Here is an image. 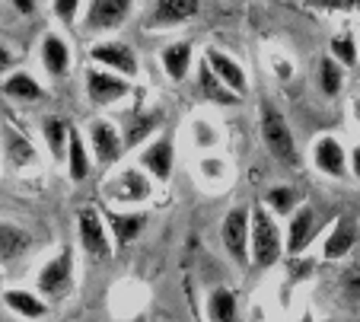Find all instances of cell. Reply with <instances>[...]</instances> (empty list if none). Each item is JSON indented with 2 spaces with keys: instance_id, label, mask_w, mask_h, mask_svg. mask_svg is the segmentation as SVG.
I'll return each mask as SVG.
<instances>
[{
  "instance_id": "34",
  "label": "cell",
  "mask_w": 360,
  "mask_h": 322,
  "mask_svg": "<svg viewBox=\"0 0 360 322\" xmlns=\"http://www.w3.org/2000/svg\"><path fill=\"white\" fill-rule=\"evenodd\" d=\"M80 7H83V0H51V13H55V20L64 22V26H74Z\"/></svg>"
},
{
  "instance_id": "31",
  "label": "cell",
  "mask_w": 360,
  "mask_h": 322,
  "mask_svg": "<svg viewBox=\"0 0 360 322\" xmlns=\"http://www.w3.org/2000/svg\"><path fill=\"white\" fill-rule=\"evenodd\" d=\"M328 55L341 64V67H354L360 61V41H354L351 35H335L332 45H328Z\"/></svg>"
},
{
  "instance_id": "8",
  "label": "cell",
  "mask_w": 360,
  "mask_h": 322,
  "mask_svg": "<svg viewBox=\"0 0 360 322\" xmlns=\"http://www.w3.org/2000/svg\"><path fill=\"white\" fill-rule=\"evenodd\" d=\"M134 0H86V16H83V32L86 35H109L128 22Z\"/></svg>"
},
{
  "instance_id": "1",
  "label": "cell",
  "mask_w": 360,
  "mask_h": 322,
  "mask_svg": "<svg viewBox=\"0 0 360 322\" xmlns=\"http://www.w3.org/2000/svg\"><path fill=\"white\" fill-rule=\"evenodd\" d=\"M287 252V236L281 230L278 217L265 205L252 207V265L271 268Z\"/></svg>"
},
{
  "instance_id": "20",
  "label": "cell",
  "mask_w": 360,
  "mask_h": 322,
  "mask_svg": "<svg viewBox=\"0 0 360 322\" xmlns=\"http://www.w3.org/2000/svg\"><path fill=\"white\" fill-rule=\"evenodd\" d=\"M160 118L163 112H137L134 118L122 124V137H124V150H137V147H147L153 137H157V128H160Z\"/></svg>"
},
{
  "instance_id": "2",
  "label": "cell",
  "mask_w": 360,
  "mask_h": 322,
  "mask_svg": "<svg viewBox=\"0 0 360 322\" xmlns=\"http://www.w3.org/2000/svg\"><path fill=\"white\" fill-rule=\"evenodd\" d=\"M259 134H262V144L268 147L274 160L287 166H297L300 163V150H297V141H293V131L287 124L284 112L271 103H262L259 105Z\"/></svg>"
},
{
  "instance_id": "38",
  "label": "cell",
  "mask_w": 360,
  "mask_h": 322,
  "mask_svg": "<svg viewBox=\"0 0 360 322\" xmlns=\"http://www.w3.org/2000/svg\"><path fill=\"white\" fill-rule=\"evenodd\" d=\"M7 4L16 10V13L29 16V13H35V4H39V0H7Z\"/></svg>"
},
{
  "instance_id": "5",
  "label": "cell",
  "mask_w": 360,
  "mask_h": 322,
  "mask_svg": "<svg viewBox=\"0 0 360 322\" xmlns=\"http://www.w3.org/2000/svg\"><path fill=\"white\" fill-rule=\"evenodd\" d=\"M35 288L45 300H64L74 290V249L64 246L55 259H48L35 278Z\"/></svg>"
},
{
  "instance_id": "15",
  "label": "cell",
  "mask_w": 360,
  "mask_h": 322,
  "mask_svg": "<svg viewBox=\"0 0 360 322\" xmlns=\"http://www.w3.org/2000/svg\"><path fill=\"white\" fill-rule=\"evenodd\" d=\"M316 233H319V214H316L313 205H300L297 211H293V217L287 220V252L290 255H300L306 252V246L316 240Z\"/></svg>"
},
{
  "instance_id": "29",
  "label": "cell",
  "mask_w": 360,
  "mask_h": 322,
  "mask_svg": "<svg viewBox=\"0 0 360 322\" xmlns=\"http://www.w3.org/2000/svg\"><path fill=\"white\" fill-rule=\"evenodd\" d=\"M265 207L274 214V217H287V220H290V217H293V211L300 207V195H297V188H290V186H274V188H268V195H265Z\"/></svg>"
},
{
  "instance_id": "11",
  "label": "cell",
  "mask_w": 360,
  "mask_h": 322,
  "mask_svg": "<svg viewBox=\"0 0 360 322\" xmlns=\"http://www.w3.org/2000/svg\"><path fill=\"white\" fill-rule=\"evenodd\" d=\"M86 134H89V150H93L99 166H115L118 160H122V153H124L122 128H115V124L105 122V118H93Z\"/></svg>"
},
{
  "instance_id": "23",
  "label": "cell",
  "mask_w": 360,
  "mask_h": 322,
  "mask_svg": "<svg viewBox=\"0 0 360 322\" xmlns=\"http://www.w3.org/2000/svg\"><path fill=\"white\" fill-rule=\"evenodd\" d=\"M198 86H201V93H204V99L207 103H214V105H236L239 103V96L233 93L230 86H226L224 80H220L217 74L211 70V64L201 58V64H198Z\"/></svg>"
},
{
  "instance_id": "26",
  "label": "cell",
  "mask_w": 360,
  "mask_h": 322,
  "mask_svg": "<svg viewBox=\"0 0 360 322\" xmlns=\"http://www.w3.org/2000/svg\"><path fill=\"white\" fill-rule=\"evenodd\" d=\"M4 307L10 313L22 316V319H41L48 313L41 294H32V290H20V288H7L4 290Z\"/></svg>"
},
{
  "instance_id": "14",
  "label": "cell",
  "mask_w": 360,
  "mask_h": 322,
  "mask_svg": "<svg viewBox=\"0 0 360 322\" xmlns=\"http://www.w3.org/2000/svg\"><path fill=\"white\" fill-rule=\"evenodd\" d=\"M201 13V0H153L147 29H176Z\"/></svg>"
},
{
  "instance_id": "41",
  "label": "cell",
  "mask_w": 360,
  "mask_h": 322,
  "mask_svg": "<svg viewBox=\"0 0 360 322\" xmlns=\"http://www.w3.org/2000/svg\"><path fill=\"white\" fill-rule=\"evenodd\" d=\"M300 322H313V316H303V319H300Z\"/></svg>"
},
{
  "instance_id": "18",
  "label": "cell",
  "mask_w": 360,
  "mask_h": 322,
  "mask_svg": "<svg viewBox=\"0 0 360 322\" xmlns=\"http://www.w3.org/2000/svg\"><path fill=\"white\" fill-rule=\"evenodd\" d=\"M204 61L211 64V70L226 83V86L233 89V93H236V96H243L245 89H249L245 67L233 55H226V51H220V49H204Z\"/></svg>"
},
{
  "instance_id": "33",
  "label": "cell",
  "mask_w": 360,
  "mask_h": 322,
  "mask_svg": "<svg viewBox=\"0 0 360 322\" xmlns=\"http://www.w3.org/2000/svg\"><path fill=\"white\" fill-rule=\"evenodd\" d=\"M191 131H195V147H201V150H211V147H217L220 134H217V128H214L207 118H195Z\"/></svg>"
},
{
  "instance_id": "12",
  "label": "cell",
  "mask_w": 360,
  "mask_h": 322,
  "mask_svg": "<svg viewBox=\"0 0 360 322\" xmlns=\"http://www.w3.org/2000/svg\"><path fill=\"white\" fill-rule=\"evenodd\" d=\"M39 61H41V70L48 77H55V80H64L74 67V55H70V45L61 32L55 29H48L39 41Z\"/></svg>"
},
{
  "instance_id": "25",
  "label": "cell",
  "mask_w": 360,
  "mask_h": 322,
  "mask_svg": "<svg viewBox=\"0 0 360 322\" xmlns=\"http://www.w3.org/2000/svg\"><path fill=\"white\" fill-rule=\"evenodd\" d=\"M4 96L13 99V103H39L45 96V86L35 80L26 70H16V74L4 77Z\"/></svg>"
},
{
  "instance_id": "19",
  "label": "cell",
  "mask_w": 360,
  "mask_h": 322,
  "mask_svg": "<svg viewBox=\"0 0 360 322\" xmlns=\"http://www.w3.org/2000/svg\"><path fill=\"white\" fill-rule=\"evenodd\" d=\"M160 64H163V74L169 77L172 83H185L191 74V64H195V45L191 41H172V45H163L160 51Z\"/></svg>"
},
{
  "instance_id": "27",
  "label": "cell",
  "mask_w": 360,
  "mask_h": 322,
  "mask_svg": "<svg viewBox=\"0 0 360 322\" xmlns=\"http://www.w3.org/2000/svg\"><path fill=\"white\" fill-rule=\"evenodd\" d=\"M32 246V236L26 233V230H22L20 224H4L0 226V249H4V262H16L20 259V255H26V249Z\"/></svg>"
},
{
  "instance_id": "37",
  "label": "cell",
  "mask_w": 360,
  "mask_h": 322,
  "mask_svg": "<svg viewBox=\"0 0 360 322\" xmlns=\"http://www.w3.org/2000/svg\"><path fill=\"white\" fill-rule=\"evenodd\" d=\"M271 64H274V77H278V80H290V77H293V61H284V58H271Z\"/></svg>"
},
{
  "instance_id": "24",
  "label": "cell",
  "mask_w": 360,
  "mask_h": 322,
  "mask_svg": "<svg viewBox=\"0 0 360 322\" xmlns=\"http://www.w3.org/2000/svg\"><path fill=\"white\" fill-rule=\"evenodd\" d=\"M105 220H109V230L115 236L118 246H128L131 240L143 233V224H147V214L137 211H105Z\"/></svg>"
},
{
  "instance_id": "7",
  "label": "cell",
  "mask_w": 360,
  "mask_h": 322,
  "mask_svg": "<svg viewBox=\"0 0 360 322\" xmlns=\"http://www.w3.org/2000/svg\"><path fill=\"white\" fill-rule=\"evenodd\" d=\"M89 61L102 70L128 77V80H134V77L141 74V58H137V51L122 39H99L93 49H89Z\"/></svg>"
},
{
  "instance_id": "17",
  "label": "cell",
  "mask_w": 360,
  "mask_h": 322,
  "mask_svg": "<svg viewBox=\"0 0 360 322\" xmlns=\"http://www.w3.org/2000/svg\"><path fill=\"white\" fill-rule=\"evenodd\" d=\"M70 134H74V124H70L68 118H61V115L41 118V141H45V150L55 163H68Z\"/></svg>"
},
{
  "instance_id": "21",
  "label": "cell",
  "mask_w": 360,
  "mask_h": 322,
  "mask_svg": "<svg viewBox=\"0 0 360 322\" xmlns=\"http://www.w3.org/2000/svg\"><path fill=\"white\" fill-rule=\"evenodd\" d=\"M354 246H357V224H354L351 217H341V220H335V226L328 230L326 243H322V255H326L328 262H338V259H345Z\"/></svg>"
},
{
  "instance_id": "13",
  "label": "cell",
  "mask_w": 360,
  "mask_h": 322,
  "mask_svg": "<svg viewBox=\"0 0 360 322\" xmlns=\"http://www.w3.org/2000/svg\"><path fill=\"white\" fill-rule=\"evenodd\" d=\"M137 166H141L150 179H157V182H169L172 169H176V147H172V137H166V134L153 137V141L141 150Z\"/></svg>"
},
{
  "instance_id": "28",
  "label": "cell",
  "mask_w": 360,
  "mask_h": 322,
  "mask_svg": "<svg viewBox=\"0 0 360 322\" xmlns=\"http://www.w3.org/2000/svg\"><path fill=\"white\" fill-rule=\"evenodd\" d=\"M207 319L211 322H236V294L230 288H214L207 294Z\"/></svg>"
},
{
  "instance_id": "10",
  "label": "cell",
  "mask_w": 360,
  "mask_h": 322,
  "mask_svg": "<svg viewBox=\"0 0 360 322\" xmlns=\"http://www.w3.org/2000/svg\"><path fill=\"white\" fill-rule=\"evenodd\" d=\"M309 157H313L316 169L328 179H345L347 172H351V153H347V147L341 144V137H335V134L316 137Z\"/></svg>"
},
{
  "instance_id": "3",
  "label": "cell",
  "mask_w": 360,
  "mask_h": 322,
  "mask_svg": "<svg viewBox=\"0 0 360 322\" xmlns=\"http://www.w3.org/2000/svg\"><path fill=\"white\" fill-rule=\"evenodd\" d=\"M102 195L115 205H143L153 195V179L141 166H122L102 182Z\"/></svg>"
},
{
  "instance_id": "6",
  "label": "cell",
  "mask_w": 360,
  "mask_h": 322,
  "mask_svg": "<svg viewBox=\"0 0 360 322\" xmlns=\"http://www.w3.org/2000/svg\"><path fill=\"white\" fill-rule=\"evenodd\" d=\"M220 240L233 262H252V207H230L220 224Z\"/></svg>"
},
{
  "instance_id": "4",
  "label": "cell",
  "mask_w": 360,
  "mask_h": 322,
  "mask_svg": "<svg viewBox=\"0 0 360 322\" xmlns=\"http://www.w3.org/2000/svg\"><path fill=\"white\" fill-rule=\"evenodd\" d=\"M83 89H86V99L96 105V109H109V105L122 103L134 93V83L122 74H112V70L102 67H86V77H83Z\"/></svg>"
},
{
  "instance_id": "39",
  "label": "cell",
  "mask_w": 360,
  "mask_h": 322,
  "mask_svg": "<svg viewBox=\"0 0 360 322\" xmlns=\"http://www.w3.org/2000/svg\"><path fill=\"white\" fill-rule=\"evenodd\" d=\"M351 176L360 182V147H354L351 150Z\"/></svg>"
},
{
  "instance_id": "32",
  "label": "cell",
  "mask_w": 360,
  "mask_h": 322,
  "mask_svg": "<svg viewBox=\"0 0 360 322\" xmlns=\"http://www.w3.org/2000/svg\"><path fill=\"white\" fill-rule=\"evenodd\" d=\"M306 10H319V13H357L360 0H306Z\"/></svg>"
},
{
  "instance_id": "16",
  "label": "cell",
  "mask_w": 360,
  "mask_h": 322,
  "mask_svg": "<svg viewBox=\"0 0 360 322\" xmlns=\"http://www.w3.org/2000/svg\"><path fill=\"white\" fill-rule=\"evenodd\" d=\"M4 157H7V163L13 166V169L39 166V150H35V144L16 124H10V118L4 122Z\"/></svg>"
},
{
  "instance_id": "40",
  "label": "cell",
  "mask_w": 360,
  "mask_h": 322,
  "mask_svg": "<svg viewBox=\"0 0 360 322\" xmlns=\"http://www.w3.org/2000/svg\"><path fill=\"white\" fill-rule=\"evenodd\" d=\"M351 118H354V128L360 131V96L351 99Z\"/></svg>"
},
{
  "instance_id": "9",
  "label": "cell",
  "mask_w": 360,
  "mask_h": 322,
  "mask_svg": "<svg viewBox=\"0 0 360 322\" xmlns=\"http://www.w3.org/2000/svg\"><path fill=\"white\" fill-rule=\"evenodd\" d=\"M77 240H80V249L93 262L105 259V255L112 252L109 220H105V214H99L96 207H80V211H77Z\"/></svg>"
},
{
  "instance_id": "30",
  "label": "cell",
  "mask_w": 360,
  "mask_h": 322,
  "mask_svg": "<svg viewBox=\"0 0 360 322\" xmlns=\"http://www.w3.org/2000/svg\"><path fill=\"white\" fill-rule=\"evenodd\" d=\"M345 70L347 67H341L332 55H326L319 61V86L326 96H338L341 93V86H345Z\"/></svg>"
},
{
  "instance_id": "35",
  "label": "cell",
  "mask_w": 360,
  "mask_h": 322,
  "mask_svg": "<svg viewBox=\"0 0 360 322\" xmlns=\"http://www.w3.org/2000/svg\"><path fill=\"white\" fill-rule=\"evenodd\" d=\"M341 294L347 297V300H360V265H351L341 271V281H338Z\"/></svg>"
},
{
  "instance_id": "22",
  "label": "cell",
  "mask_w": 360,
  "mask_h": 322,
  "mask_svg": "<svg viewBox=\"0 0 360 322\" xmlns=\"http://www.w3.org/2000/svg\"><path fill=\"white\" fill-rule=\"evenodd\" d=\"M93 150H89V144H86V137L80 134V131L74 128V134H70V150H68V176H70V182H86L89 179V172H93Z\"/></svg>"
},
{
  "instance_id": "36",
  "label": "cell",
  "mask_w": 360,
  "mask_h": 322,
  "mask_svg": "<svg viewBox=\"0 0 360 322\" xmlns=\"http://www.w3.org/2000/svg\"><path fill=\"white\" fill-rule=\"evenodd\" d=\"M224 169H226V163L217 160V157H204L201 160V176L204 179H224Z\"/></svg>"
}]
</instances>
